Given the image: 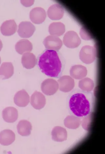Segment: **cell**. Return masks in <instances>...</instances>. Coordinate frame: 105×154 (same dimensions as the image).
<instances>
[{"label": "cell", "mask_w": 105, "mask_h": 154, "mask_svg": "<svg viewBox=\"0 0 105 154\" xmlns=\"http://www.w3.org/2000/svg\"><path fill=\"white\" fill-rule=\"evenodd\" d=\"M63 43L67 48H74L80 46L81 40L76 32L69 31L67 32L64 36Z\"/></svg>", "instance_id": "cell-4"}, {"label": "cell", "mask_w": 105, "mask_h": 154, "mask_svg": "<svg viewBox=\"0 0 105 154\" xmlns=\"http://www.w3.org/2000/svg\"><path fill=\"white\" fill-rule=\"evenodd\" d=\"M37 60L35 55L31 52H27L23 54L21 58L22 66L26 69H31L36 64Z\"/></svg>", "instance_id": "cell-19"}, {"label": "cell", "mask_w": 105, "mask_h": 154, "mask_svg": "<svg viewBox=\"0 0 105 154\" xmlns=\"http://www.w3.org/2000/svg\"><path fill=\"white\" fill-rule=\"evenodd\" d=\"M93 115V113L85 116L81 121L82 128L86 131H89L91 129Z\"/></svg>", "instance_id": "cell-25"}, {"label": "cell", "mask_w": 105, "mask_h": 154, "mask_svg": "<svg viewBox=\"0 0 105 154\" xmlns=\"http://www.w3.org/2000/svg\"><path fill=\"white\" fill-rule=\"evenodd\" d=\"M14 102L17 106L20 107H25L30 102V97L25 90L18 91L15 95Z\"/></svg>", "instance_id": "cell-12"}, {"label": "cell", "mask_w": 105, "mask_h": 154, "mask_svg": "<svg viewBox=\"0 0 105 154\" xmlns=\"http://www.w3.org/2000/svg\"><path fill=\"white\" fill-rule=\"evenodd\" d=\"M22 5L25 7H29L32 5L34 3V1H21Z\"/></svg>", "instance_id": "cell-27"}, {"label": "cell", "mask_w": 105, "mask_h": 154, "mask_svg": "<svg viewBox=\"0 0 105 154\" xmlns=\"http://www.w3.org/2000/svg\"><path fill=\"white\" fill-rule=\"evenodd\" d=\"M65 26L60 22H54L50 24L49 32L51 35L59 36L62 35L65 32Z\"/></svg>", "instance_id": "cell-23"}, {"label": "cell", "mask_w": 105, "mask_h": 154, "mask_svg": "<svg viewBox=\"0 0 105 154\" xmlns=\"http://www.w3.org/2000/svg\"><path fill=\"white\" fill-rule=\"evenodd\" d=\"M37 62L40 70L46 76L57 78L61 77L63 63L58 51L45 50L39 56Z\"/></svg>", "instance_id": "cell-2"}, {"label": "cell", "mask_w": 105, "mask_h": 154, "mask_svg": "<svg viewBox=\"0 0 105 154\" xmlns=\"http://www.w3.org/2000/svg\"><path fill=\"white\" fill-rule=\"evenodd\" d=\"M36 28L31 22L23 21L18 26V33L22 38H29L34 33Z\"/></svg>", "instance_id": "cell-6"}, {"label": "cell", "mask_w": 105, "mask_h": 154, "mask_svg": "<svg viewBox=\"0 0 105 154\" xmlns=\"http://www.w3.org/2000/svg\"><path fill=\"white\" fill-rule=\"evenodd\" d=\"M16 136L13 131L5 130L0 133V144L4 146L12 144L15 140Z\"/></svg>", "instance_id": "cell-16"}, {"label": "cell", "mask_w": 105, "mask_h": 154, "mask_svg": "<svg viewBox=\"0 0 105 154\" xmlns=\"http://www.w3.org/2000/svg\"><path fill=\"white\" fill-rule=\"evenodd\" d=\"M3 47V44L2 41L0 39V51H1L2 50Z\"/></svg>", "instance_id": "cell-28"}, {"label": "cell", "mask_w": 105, "mask_h": 154, "mask_svg": "<svg viewBox=\"0 0 105 154\" xmlns=\"http://www.w3.org/2000/svg\"><path fill=\"white\" fill-rule=\"evenodd\" d=\"M95 106L93 93L75 89L70 94L67 100V106L71 115L80 118L93 113Z\"/></svg>", "instance_id": "cell-1"}, {"label": "cell", "mask_w": 105, "mask_h": 154, "mask_svg": "<svg viewBox=\"0 0 105 154\" xmlns=\"http://www.w3.org/2000/svg\"><path fill=\"white\" fill-rule=\"evenodd\" d=\"M43 44L46 48L48 50L58 51L62 46L61 40L58 36L49 35L45 38Z\"/></svg>", "instance_id": "cell-8"}, {"label": "cell", "mask_w": 105, "mask_h": 154, "mask_svg": "<svg viewBox=\"0 0 105 154\" xmlns=\"http://www.w3.org/2000/svg\"><path fill=\"white\" fill-rule=\"evenodd\" d=\"M18 132L21 136L27 137L31 134L32 125L29 122L25 120H21L17 126Z\"/></svg>", "instance_id": "cell-20"}, {"label": "cell", "mask_w": 105, "mask_h": 154, "mask_svg": "<svg viewBox=\"0 0 105 154\" xmlns=\"http://www.w3.org/2000/svg\"><path fill=\"white\" fill-rule=\"evenodd\" d=\"M18 112L15 108L9 107L4 109L2 112V116L6 122L13 123L16 122L18 118Z\"/></svg>", "instance_id": "cell-11"}, {"label": "cell", "mask_w": 105, "mask_h": 154, "mask_svg": "<svg viewBox=\"0 0 105 154\" xmlns=\"http://www.w3.org/2000/svg\"><path fill=\"white\" fill-rule=\"evenodd\" d=\"M14 73V67L12 63H3L0 67V77L2 80L8 79L12 77Z\"/></svg>", "instance_id": "cell-21"}, {"label": "cell", "mask_w": 105, "mask_h": 154, "mask_svg": "<svg viewBox=\"0 0 105 154\" xmlns=\"http://www.w3.org/2000/svg\"><path fill=\"white\" fill-rule=\"evenodd\" d=\"M1 57H0V64H1Z\"/></svg>", "instance_id": "cell-29"}, {"label": "cell", "mask_w": 105, "mask_h": 154, "mask_svg": "<svg viewBox=\"0 0 105 154\" xmlns=\"http://www.w3.org/2000/svg\"><path fill=\"white\" fill-rule=\"evenodd\" d=\"M81 118L73 115L67 116L64 121V124L67 128L76 129L80 126L81 124Z\"/></svg>", "instance_id": "cell-22"}, {"label": "cell", "mask_w": 105, "mask_h": 154, "mask_svg": "<svg viewBox=\"0 0 105 154\" xmlns=\"http://www.w3.org/2000/svg\"><path fill=\"white\" fill-rule=\"evenodd\" d=\"M96 55L95 47L87 45L84 46L81 48L79 56L82 62L87 64H89L95 60Z\"/></svg>", "instance_id": "cell-3"}, {"label": "cell", "mask_w": 105, "mask_h": 154, "mask_svg": "<svg viewBox=\"0 0 105 154\" xmlns=\"http://www.w3.org/2000/svg\"><path fill=\"white\" fill-rule=\"evenodd\" d=\"M70 76L73 79L81 80L87 76L88 70L86 67L81 65H75L71 67L70 70Z\"/></svg>", "instance_id": "cell-15"}, {"label": "cell", "mask_w": 105, "mask_h": 154, "mask_svg": "<svg viewBox=\"0 0 105 154\" xmlns=\"http://www.w3.org/2000/svg\"><path fill=\"white\" fill-rule=\"evenodd\" d=\"M51 135L52 140L56 142H62L67 140V131L61 126L54 127L52 131Z\"/></svg>", "instance_id": "cell-17"}, {"label": "cell", "mask_w": 105, "mask_h": 154, "mask_svg": "<svg viewBox=\"0 0 105 154\" xmlns=\"http://www.w3.org/2000/svg\"><path fill=\"white\" fill-rule=\"evenodd\" d=\"M17 26L15 21L14 20H7L4 22L1 26V31L3 35H12L17 30Z\"/></svg>", "instance_id": "cell-14"}, {"label": "cell", "mask_w": 105, "mask_h": 154, "mask_svg": "<svg viewBox=\"0 0 105 154\" xmlns=\"http://www.w3.org/2000/svg\"><path fill=\"white\" fill-rule=\"evenodd\" d=\"M49 17L52 20H61L63 16L64 11L62 7L58 4H55L51 6L47 11Z\"/></svg>", "instance_id": "cell-13"}, {"label": "cell", "mask_w": 105, "mask_h": 154, "mask_svg": "<svg viewBox=\"0 0 105 154\" xmlns=\"http://www.w3.org/2000/svg\"><path fill=\"white\" fill-rule=\"evenodd\" d=\"M57 82L59 91L65 92H69L72 91L75 86L74 80L70 76L65 75L59 78Z\"/></svg>", "instance_id": "cell-7"}, {"label": "cell", "mask_w": 105, "mask_h": 154, "mask_svg": "<svg viewBox=\"0 0 105 154\" xmlns=\"http://www.w3.org/2000/svg\"><path fill=\"white\" fill-rule=\"evenodd\" d=\"M30 103L32 106L37 110L43 108L46 104V99L43 93L36 91L31 97Z\"/></svg>", "instance_id": "cell-10"}, {"label": "cell", "mask_w": 105, "mask_h": 154, "mask_svg": "<svg viewBox=\"0 0 105 154\" xmlns=\"http://www.w3.org/2000/svg\"><path fill=\"white\" fill-rule=\"evenodd\" d=\"M94 82L91 78L85 77L78 82V87L80 89L85 91L92 92L94 88Z\"/></svg>", "instance_id": "cell-24"}, {"label": "cell", "mask_w": 105, "mask_h": 154, "mask_svg": "<svg viewBox=\"0 0 105 154\" xmlns=\"http://www.w3.org/2000/svg\"><path fill=\"white\" fill-rule=\"evenodd\" d=\"M46 11L41 7H37L33 9L30 13L31 21L36 24H40L46 20Z\"/></svg>", "instance_id": "cell-9"}, {"label": "cell", "mask_w": 105, "mask_h": 154, "mask_svg": "<svg viewBox=\"0 0 105 154\" xmlns=\"http://www.w3.org/2000/svg\"><path fill=\"white\" fill-rule=\"evenodd\" d=\"M41 89L44 94L47 96L53 95L59 89L58 82L53 79H46L41 84Z\"/></svg>", "instance_id": "cell-5"}, {"label": "cell", "mask_w": 105, "mask_h": 154, "mask_svg": "<svg viewBox=\"0 0 105 154\" xmlns=\"http://www.w3.org/2000/svg\"><path fill=\"white\" fill-rule=\"evenodd\" d=\"M80 35L82 39L85 40H89L92 39L91 34L84 27H82L80 31Z\"/></svg>", "instance_id": "cell-26"}, {"label": "cell", "mask_w": 105, "mask_h": 154, "mask_svg": "<svg viewBox=\"0 0 105 154\" xmlns=\"http://www.w3.org/2000/svg\"><path fill=\"white\" fill-rule=\"evenodd\" d=\"M15 48L18 53L22 55L27 52H30L33 47L32 43L29 40L23 39L18 41Z\"/></svg>", "instance_id": "cell-18"}]
</instances>
